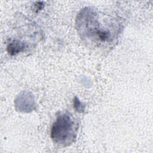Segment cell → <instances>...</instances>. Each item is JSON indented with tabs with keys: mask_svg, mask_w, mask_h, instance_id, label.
<instances>
[{
	"mask_svg": "<svg viewBox=\"0 0 153 153\" xmlns=\"http://www.w3.org/2000/svg\"><path fill=\"white\" fill-rule=\"evenodd\" d=\"M102 16L92 9L85 8L81 11L76 19L77 29L82 38L96 45L111 43L118 34L112 23L101 19Z\"/></svg>",
	"mask_w": 153,
	"mask_h": 153,
	"instance_id": "1",
	"label": "cell"
},
{
	"mask_svg": "<svg viewBox=\"0 0 153 153\" xmlns=\"http://www.w3.org/2000/svg\"><path fill=\"white\" fill-rule=\"evenodd\" d=\"M76 124L71 115L62 113L57 116L50 131L53 142L62 146L71 144L76 137Z\"/></svg>",
	"mask_w": 153,
	"mask_h": 153,
	"instance_id": "2",
	"label": "cell"
},
{
	"mask_svg": "<svg viewBox=\"0 0 153 153\" xmlns=\"http://www.w3.org/2000/svg\"><path fill=\"white\" fill-rule=\"evenodd\" d=\"M26 47L27 45L25 42H21L17 39H14L8 44L7 50L10 55H16L23 51Z\"/></svg>",
	"mask_w": 153,
	"mask_h": 153,
	"instance_id": "3",
	"label": "cell"
},
{
	"mask_svg": "<svg viewBox=\"0 0 153 153\" xmlns=\"http://www.w3.org/2000/svg\"><path fill=\"white\" fill-rule=\"evenodd\" d=\"M74 106L76 111L78 112H81L84 110L83 105H82L81 102L79 101V100L77 97H75L74 101Z\"/></svg>",
	"mask_w": 153,
	"mask_h": 153,
	"instance_id": "4",
	"label": "cell"
}]
</instances>
